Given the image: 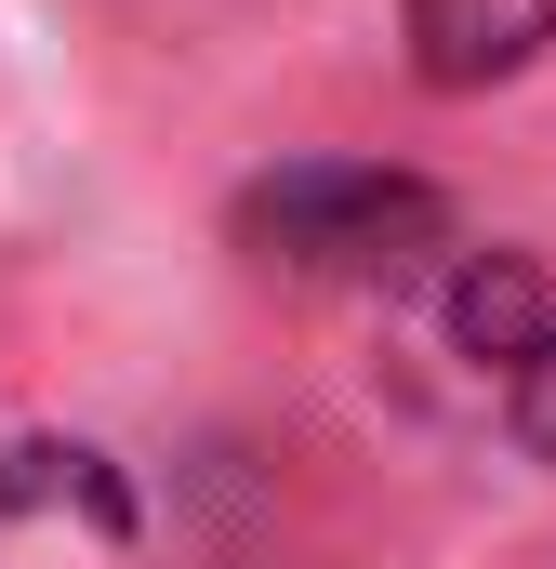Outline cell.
I'll return each mask as SVG.
<instances>
[{"label":"cell","instance_id":"obj_1","mask_svg":"<svg viewBox=\"0 0 556 569\" xmlns=\"http://www.w3.org/2000/svg\"><path fill=\"white\" fill-rule=\"evenodd\" d=\"M239 239L278 279H411L424 252H450V212L424 172H371V159H291L239 199Z\"/></svg>","mask_w":556,"mask_h":569},{"label":"cell","instance_id":"obj_2","mask_svg":"<svg viewBox=\"0 0 556 569\" xmlns=\"http://www.w3.org/2000/svg\"><path fill=\"white\" fill-rule=\"evenodd\" d=\"M556 40V0H411V67L437 93H477V80H517Z\"/></svg>","mask_w":556,"mask_h":569},{"label":"cell","instance_id":"obj_3","mask_svg":"<svg viewBox=\"0 0 556 569\" xmlns=\"http://www.w3.org/2000/svg\"><path fill=\"white\" fill-rule=\"evenodd\" d=\"M544 331L556 318H544V266H530V252H464V266H450V345H464V358H504V371H517Z\"/></svg>","mask_w":556,"mask_h":569},{"label":"cell","instance_id":"obj_4","mask_svg":"<svg viewBox=\"0 0 556 569\" xmlns=\"http://www.w3.org/2000/svg\"><path fill=\"white\" fill-rule=\"evenodd\" d=\"M517 450H544V463H556V331L517 358Z\"/></svg>","mask_w":556,"mask_h":569}]
</instances>
